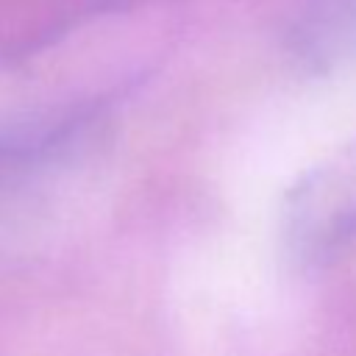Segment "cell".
<instances>
[{
  "label": "cell",
  "mask_w": 356,
  "mask_h": 356,
  "mask_svg": "<svg viewBox=\"0 0 356 356\" xmlns=\"http://www.w3.org/2000/svg\"><path fill=\"white\" fill-rule=\"evenodd\" d=\"M289 50L309 72L356 61V0H306L289 28Z\"/></svg>",
  "instance_id": "obj_2"
},
{
  "label": "cell",
  "mask_w": 356,
  "mask_h": 356,
  "mask_svg": "<svg viewBox=\"0 0 356 356\" xmlns=\"http://www.w3.org/2000/svg\"><path fill=\"white\" fill-rule=\"evenodd\" d=\"M281 236L300 270L337 264L356 245V181L337 170L303 175L286 192Z\"/></svg>",
  "instance_id": "obj_1"
}]
</instances>
